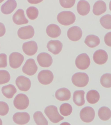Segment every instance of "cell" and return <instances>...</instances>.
Returning a JSON list of instances; mask_svg holds the SVG:
<instances>
[{
  "label": "cell",
  "instance_id": "obj_27",
  "mask_svg": "<svg viewBox=\"0 0 111 125\" xmlns=\"http://www.w3.org/2000/svg\"><path fill=\"white\" fill-rule=\"evenodd\" d=\"M100 94L97 90H92L88 92L86 94V99L88 103L95 104L99 100Z\"/></svg>",
  "mask_w": 111,
  "mask_h": 125
},
{
  "label": "cell",
  "instance_id": "obj_22",
  "mask_svg": "<svg viewBox=\"0 0 111 125\" xmlns=\"http://www.w3.org/2000/svg\"><path fill=\"white\" fill-rule=\"evenodd\" d=\"M106 10V5L105 2L102 0L97 1L93 6V12L95 15H101L105 12Z\"/></svg>",
  "mask_w": 111,
  "mask_h": 125
},
{
  "label": "cell",
  "instance_id": "obj_12",
  "mask_svg": "<svg viewBox=\"0 0 111 125\" xmlns=\"http://www.w3.org/2000/svg\"><path fill=\"white\" fill-rule=\"evenodd\" d=\"M37 60L39 65L42 67H49L53 62V60L51 56L45 52L39 54L37 56Z\"/></svg>",
  "mask_w": 111,
  "mask_h": 125
},
{
  "label": "cell",
  "instance_id": "obj_15",
  "mask_svg": "<svg viewBox=\"0 0 111 125\" xmlns=\"http://www.w3.org/2000/svg\"><path fill=\"white\" fill-rule=\"evenodd\" d=\"M108 55L104 50H99L94 53L93 58L94 62L99 65H103L107 62L108 60Z\"/></svg>",
  "mask_w": 111,
  "mask_h": 125
},
{
  "label": "cell",
  "instance_id": "obj_28",
  "mask_svg": "<svg viewBox=\"0 0 111 125\" xmlns=\"http://www.w3.org/2000/svg\"><path fill=\"white\" fill-rule=\"evenodd\" d=\"M98 115L100 119L102 120H108L111 118V112L110 109L105 106L101 107L98 111Z\"/></svg>",
  "mask_w": 111,
  "mask_h": 125
},
{
  "label": "cell",
  "instance_id": "obj_25",
  "mask_svg": "<svg viewBox=\"0 0 111 125\" xmlns=\"http://www.w3.org/2000/svg\"><path fill=\"white\" fill-rule=\"evenodd\" d=\"M2 93L4 96L8 98H12L16 93L17 89L12 84L3 86L2 88Z\"/></svg>",
  "mask_w": 111,
  "mask_h": 125
},
{
  "label": "cell",
  "instance_id": "obj_41",
  "mask_svg": "<svg viewBox=\"0 0 111 125\" xmlns=\"http://www.w3.org/2000/svg\"><path fill=\"white\" fill-rule=\"evenodd\" d=\"M2 125V121L1 119L0 118V125Z\"/></svg>",
  "mask_w": 111,
  "mask_h": 125
},
{
  "label": "cell",
  "instance_id": "obj_11",
  "mask_svg": "<svg viewBox=\"0 0 111 125\" xmlns=\"http://www.w3.org/2000/svg\"><path fill=\"white\" fill-rule=\"evenodd\" d=\"M16 84L21 91H27L30 89L31 82L30 80L24 76H20L17 78Z\"/></svg>",
  "mask_w": 111,
  "mask_h": 125
},
{
  "label": "cell",
  "instance_id": "obj_1",
  "mask_svg": "<svg viewBox=\"0 0 111 125\" xmlns=\"http://www.w3.org/2000/svg\"><path fill=\"white\" fill-rule=\"evenodd\" d=\"M44 113L51 122L57 123L64 119V117L59 114L57 107L54 105L47 107L44 110Z\"/></svg>",
  "mask_w": 111,
  "mask_h": 125
},
{
  "label": "cell",
  "instance_id": "obj_24",
  "mask_svg": "<svg viewBox=\"0 0 111 125\" xmlns=\"http://www.w3.org/2000/svg\"><path fill=\"white\" fill-rule=\"evenodd\" d=\"M85 92L84 90H76L73 95V102L78 106H82L85 104Z\"/></svg>",
  "mask_w": 111,
  "mask_h": 125
},
{
  "label": "cell",
  "instance_id": "obj_14",
  "mask_svg": "<svg viewBox=\"0 0 111 125\" xmlns=\"http://www.w3.org/2000/svg\"><path fill=\"white\" fill-rule=\"evenodd\" d=\"M67 35L70 40L73 41H77L82 38L83 32L80 27L77 26H74L68 29Z\"/></svg>",
  "mask_w": 111,
  "mask_h": 125
},
{
  "label": "cell",
  "instance_id": "obj_38",
  "mask_svg": "<svg viewBox=\"0 0 111 125\" xmlns=\"http://www.w3.org/2000/svg\"><path fill=\"white\" fill-rule=\"evenodd\" d=\"M105 43L107 46H111V32H108L105 35L104 37Z\"/></svg>",
  "mask_w": 111,
  "mask_h": 125
},
{
  "label": "cell",
  "instance_id": "obj_30",
  "mask_svg": "<svg viewBox=\"0 0 111 125\" xmlns=\"http://www.w3.org/2000/svg\"><path fill=\"white\" fill-rule=\"evenodd\" d=\"M60 112L62 115L67 116L71 115L72 112V106L68 103H64L61 105Z\"/></svg>",
  "mask_w": 111,
  "mask_h": 125
},
{
  "label": "cell",
  "instance_id": "obj_4",
  "mask_svg": "<svg viewBox=\"0 0 111 125\" xmlns=\"http://www.w3.org/2000/svg\"><path fill=\"white\" fill-rule=\"evenodd\" d=\"M29 99L26 94H19L16 96L13 101L14 107L19 110H24L28 107Z\"/></svg>",
  "mask_w": 111,
  "mask_h": 125
},
{
  "label": "cell",
  "instance_id": "obj_16",
  "mask_svg": "<svg viewBox=\"0 0 111 125\" xmlns=\"http://www.w3.org/2000/svg\"><path fill=\"white\" fill-rule=\"evenodd\" d=\"M63 45L59 40H51L47 43V47L48 51L54 55H57L62 51Z\"/></svg>",
  "mask_w": 111,
  "mask_h": 125
},
{
  "label": "cell",
  "instance_id": "obj_32",
  "mask_svg": "<svg viewBox=\"0 0 111 125\" xmlns=\"http://www.w3.org/2000/svg\"><path fill=\"white\" fill-rule=\"evenodd\" d=\"M111 73L104 74L101 77L100 82L102 86L105 88L111 87Z\"/></svg>",
  "mask_w": 111,
  "mask_h": 125
},
{
  "label": "cell",
  "instance_id": "obj_31",
  "mask_svg": "<svg viewBox=\"0 0 111 125\" xmlns=\"http://www.w3.org/2000/svg\"><path fill=\"white\" fill-rule=\"evenodd\" d=\"M101 25L104 28L107 29H111V15H106L102 17L100 20Z\"/></svg>",
  "mask_w": 111,
  "mask_h": 125
},
{
  "label": "cell",
  "instance_id": "obj_3",
  "mask_svg": "<svg viewBox=\"0 0 111 125\" xmlns=\"http://www.w3.org/2000/svg\"><path fill=\"white\" fill-rule=\"evenodd\" d=\"M72 83L77 87H83L86 86L89 82V77L87 74L77 73L74 74L71 79Z\"/></svg>",
  "mask_w": 111,
  "mask_h": 125
},
{
  "label": "cell",
  "instance_id": "obj_33",
  "mask_svg": "<svg viewBox=\"0 0 111 125\" xmlns=\"http://www.w3.org/2000/svg\"><path fill=\"white\" fill-rule=\"evenodd\" d=\"M26 13L28 18L31 20H34L37 18L39 12L38 9L34 7H30L27 9Z\"/></svg>",
  "mask_w": 111,
  "mask_h": 125
},
{
  "label": "cell",
  "instance_id": "obj_13",
  "mask_svg": "<svg viewBox=\"0 0 111 125\" xmlns=\"http://www.w3.org/2000/svg\"><path fill=\"white\" fill-rule=\"evenodd\" d=\"M22 49L25 54L27 55L32 56L36 53L38 50V47L35 41H31L24 43Z\"/></svg>",
  "mask_w": 111,
  "mask_h": 125
},
{
  "label": "cell",
  "instance_id": "obj_35",
  "mask_svg": "<svg viewBox=\"0 0 111 125\" xmlns=\"http://www.w3.org/2000/svg\"><path fill=\"white\" fill-rule=\"evenodd\" d=\"M9 110L8 105L7 103L3 101H0V115H6L8 113Z\"/></svg>",
  "mask_w": 111,
  "mask_h": 125
},
{
  "label": "cell",
  "instance_id": "obj_19",
  "mask_svg": "<svg viewBox=\"0 0 111 125\" xmlns=\"http://www.w3.org/2000/svg\"><path fill=\"white\" fill-rule=\"evenodd\" d=\"M17 3L15 0H8L1 7V11L5 14H9L16 8Z\"/></svg>",
  "mask_w": 111,
  "mask_h": 125
},
{
  "label": "cell",
  "instance_id": "obj_9",
  "mask_svg": "<svg viewBox=\"0 0 111 125\" xmlns=\"http://www.w3.org/2000/svg\"><path fill=\"white\" fill-rule=\"evenodd\" d=\"M37 66L33 59H29L26 61L22 68L23 72L27 75L32 76L37 71Z\"/></svg>",
  "mask_w": 111,
  "mask_h": 125
},
{
  "label": "cell",
  "instance_id": "obj_26",
  "mask_svg": "<svg viewBox=\"0 0 111 125\" xmlns=\"http://www.w3.org/2000/svg\"><path fill=\"white\" fill-rule=\"evenodd\" d=\"M85 43L89 47L95 48L100 44V40L98 36L93 34L87 36L85 39Z\"/></svg>",
  "mask_w": 111,
  "mask_h": 125
},
{
  "label": "cell",
  "instance_id": "obj_40",
  "mask_svg": "<svg viewBox=\"0 0 111 125\" xmlns=\"http://www.w3.org/2000/svg\"><path fill=\"white\" fill-rule=\"evenodd\" d=\"M43 0H27L28 2L31 4H37L42 2Z\"/></svg>",
  "mask_w": 111,
  "mask_h": 125
},
{
  "label": "cell",
  "instance_id": "obj_39",
  "mask_svg": "<svg viewBox=\"0 0 111 125\" xmlns=\"http://www.w3.org/2000/svg\"><path fill=\"white\" fill-rule=\"evenodd\" d=\"M6 32V28L5 25L1 22H0V37L4 35Z\"/></svg>",
  "mask_w": 111,
  "mask_h": 125
},
{
  "label": "cell",
  "instance_id": "obj_20",
  "mask_svg": "<svg viewBox=\"0 0 111 125\" xmlns=\"http://www.w3.org/2000/svg\"><path fill=\"white\" fill-rule=\"evenodd\" d=\"M71 96V92L69 90L66 88H62L58 89L55 93V97L60 101L69 100Z\"/></svg>",
  "mask_w": 111,
  "mask_h": 125
},
{
  "label": "cell",
  "instance_id": "obj_17",
  "mask_svg": "<svg viewBox=\"0 0 111 125\" xmlns=\"http://www.w3.org/2000/svg\"><path fill=\"white\" fill-rule=\"evenodd\" d=\"M30 119L29 114L26 112L17 113L13 116V120L15 123L18 125H25L28 123Z\"/></svg>",
  "mask_w": 111,
  "mask_h": 125
},
{
  "label": "cell",
  "instance_id": "obj_6",
  "mask_svg": "<svg viewBox=\"0 0 111 125\" xmlns=\"http://www.w3.org/2000/svg\"><path fill=\"white\" fill-rule=\"evenodd\" d=\"M95 111L92 107H86L83 108L80 113L81 119L84 122L89 123L93 121L95 118Z\"/></svg>",
  "mask_w": 111,
  "mask_h": 125
},
{
  "label": "cell",
  "instance_id": "obj_8",
  "mask_svg": "<svg viewBox=\"0 0 111 125\" xmlns=\"http://www.w3.org/2000/svg\"><path fill=\"white\" fill-rule=\"evenodd\" d=\"M9 64L11 67L17 69L20 67L23 62L24 58L23 55L17 52H14L9 56Z\"/></svg>",
  "mask_w": 111,
  "mask_h": 125
},
{
  "label": "cell",
  "instance_id": "obj_10",
  "mask_svg": "<svg viewBox=\"0 0 111 125\" xmlns=\"http://www.w3.org/2000/svg\"><path fill=\"white\" fill-rule=\"evenodd\" d=\"M34 34V29L33 27L30 25L21 27L17 32L19 37L23 40L32 38Z\"/></svg>",
  "mask_w": 111,
  "mask_h": 125
},
{
  "label": "cell",
  "instance_id": "obj_23",
  "mask_svg": "<svg viewBox=\"0 0 111 125\" xmlns=\"http://www.w3.org/2000/svg\"><path fill=\"white\" fill-rule=\"evenodd\" d=\"M46 31L47 35L51 38L58 37L61 33V30L59 26L54 24L49 25L47 27Z\"/></svg>",
  "mask_w": 111,
  "mask_h": 125
},
{
  "label": "cell",
  "instance_id": "obj_7",
  "mask_svg": "<svg viewBox=\"0 0 111 125\" xmlns=\"http://www.w3.org/2000/svg\"><path fill=\"white\" fill-rule=\"evenodd\" d=\"M38 81L43 85H48L53 81L54 78L53 73L49 70H43L39 72L37 76Z\"/></svg>",
  "mask_w": 111,
  "mask_h": 125
},
{
  "label": "cell",
  "instance_id": "obj_37",
  "mask_svg": "<svg viewBox=\"0 0 111 125\" xmlns=\"http://www.w3.org/2000/svg\"><path fill=\"white\" fill-rule=\"evenodd\" d=\"M7 66V55L4 53L0 54V68H6Z\"/></svg>",
  "mask_w": 111,
  "mask_h": 125
},
{
  "label": "cell",
  "instance_id": "obj_36",
  "mask_svg": "<svg viewBox=\"0 0 111 125\" xmlns=\"http://www.w3.org/2000/svg\"><path fill=\"white\" fill-rule=\"evenodd\" d=\"M76 0H59L61 6L65 8H70L75 4Z\"/></svg>",
  "mask_w": 111,
  "mask_h": 125
},
{
  "label": "cell",
  "instance_id": "obj_2",
  "mask_svg": "<svg viewBox=\"0 0 111 125\" xmlns=\"http://www.w3.org/2000/svg\"><path fill=\"white\" fill-rule=\"evenodd\" d=\"M76 16L74 13L70 11H63L58 14L57 20L60 24L65 26H68L73 24L76 20Z\"/></svg>",
  "mask_w": 111,
  "mask_h": 125
},
{
  "label": "cell",
  "instance_id": "obj_21",
  "mask_svg": "<svg viewBox=\"0 0 111 125\" xmlns=\"http://www.w3.org/2000/svg\"><path fill=\"white\" fill-rule=\"evenodd\" d=\"M90 10V4L85 0H81L78 2L77 5V10L78 13L82 16L86 15Z\"/></svg>",
  "mask_w": 111,
  "mask_h": 125
},
{
  "label": "cell",
  "instance_id": "obj_29",
  "mask_svg": "<svg viewBox=\"0 0 111 125\" xmlns=\"http://www.w3.org/2000/svg\"><path fill=\"white\" fill-rule=\"evenodd\" d=\"M35 122L37 125H48V122L40 111L36 112L33 115Z\"/></svg>",
  "mask_w": 111,
  "mask_h": 125
},
{
  "label": "cell",
  "instance_id": "obj_42",
  "mask_svg": "<svg viewBox=\"0 0 111 125\" xmlns=\"http://www.w3.org/2000/svg\"><path fill=\"white\" fill-rule=\"evenodd\" d=\"M4 0H0V3H2V2L3 1H4Z\"/></svg>",
  "mask_w": 111,
  "mask_h": 125
},
{
  "label": "cell",
  "instance_id": "obj_34",
  "mask_svg": "<svg viewBox=\"0 0 111 125\" xmlns=\"http://www.w3.org/2000/svg\"><path fill=\"white\" fill-rule=\"evenodd\" d=\"M10 79V75L8 72L5 70H0V84L8 83Z\"/></svg>",
  "mask_w": 111,
  "mask_h": 125
},
{
  "label": "cell",
  "instance_id": "obj_18",
  "mask_svg": "<svg viewBox=\"0 0 111 125\" xmlns=\"http://www.w3.org/2000/svg\"><path fill=\"white\" fill-rule=\"evenodd\" d=\"M13 21L17 25H21L28 23V20L26 18L24 11L21 9L18 10L13 15Z\"/></svg>",
  "mask_w": 111,
  "mask_h": 125
},
{
  "label": "cell",
  "instance_id": "obj_5",
  "mask_svg": "<svg viewBox=\"0 0 111 125\" xmlns=\"http://www.w3.org/2000/svg\"><path fill=\"white\" fill-rule=\"evenodd\" d=\"M91 61L90 58L87 54L84 53L79 55L75 60L76 66L79 69L85 70L90 65Z\"/></svg>",
  "mask_w": 111,
  "mask_h": 125
}]
</instances>
